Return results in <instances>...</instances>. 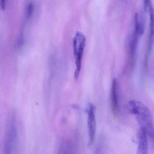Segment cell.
<instances>
[{"mask_svg":"<svg viewBox=\"0 0 154 154\" xmlns=\"http://www.w3.org/2000/svg\"><path fill=\"white\" fill-rule=\"evenodd\" d=\"M88 115L89 143L90 145H91L94 141L96 131V119L95 114V108L92 104H91L89 106Z\"/></svg>","mask_w":154,"mask_h":154,"instance_id":"cell-4","label":"cell"},{"mask_svg":"<svg viewBox=\"0 0 154 154\" xmlns=\"http://www.w3.org/2000/svg\"><path fill=\"white\" fill-rule=\"evenodd\" d=\"M138 139L137 154H147L148 152V136L146 132L141 128L138 131Z\"/></svg>","mask_w":154,"mask_h":154,"instance_id":"cell-7","label":"cell"},{"mask_svg":"<svg viewBox=\"0 0 154 154\" xmlns=\"http://www.w3.org/2000/svg\"><path fill=\"white\" fill-rule=\"evenodd\" d=\"M128 108L129 112L135 117L140 128L146 132L154 144V127L150 109L143 103L136 100L129 101Z\"/></svg>","mask_w":154,"mask_h":154,"instance_id":"cell-1","label":"cell"},{"mask_svg":"<svg viewBox=\"0 0 154 154\" xmlns=\"http://www.w3.org/2000/svg\"><path fill=\"white\" fill-rule=\"evenodd\" d=\"M86 42L84 34L80 32H77L73 39L74 54L75 58V78L76 80H78L79 77Z\"/></svg>","mask_w":154,"mask_h":154,"instance_id":"cell-2","label":"cell"},{"mask_svg":"<svg viewBox=\"0 0 154 154\" xmlns=\"http://www.w3.org/2000/svg\"><path fill=\"white\" fill-rule=\"evenodd\" d=\"M34 11V5L33 2H30L28 3L26 9V15L27 18L29 19L32 16Z\"/></svg>","mask_w":154,"mask_h":154,"instance_id":"cell-8","label":"cell"},{"mask_svg":"<svg viewBox=\"0 0 154 154\" xmlns=\"http://www.w3.org/2000/svg\"><path fill=\"white\" fill-rule=\"evenodd\" d=\"M111 106L114 115L117 116L119 111V97L117 81L114 79L112 81L111 89Z\"/></svg>","mask_w":154,"mask_h":154,"instance_id":"cell-6","label":"cell"},{"mask_svg":"<svg viewBox=\"0 0 154 154\" xmlns=\"http://www.w3.org/2000/svg\"><path fill=\"white\" fill-rule=\"evenodd\" d=\"M149 14V31L148 36L147 53H150L154 44V9L152 2H149L147 7Z\"/></svg>","mask_w":154,"mask_h":154,"instance_id":"cell-5","label":"cell"},{"mask_svg":"<svg viewBox=\"0 0 154 154\" xmlns=\"http://www.w3.org/2000/svg\"><path fill=\"white\" fill-rule=\"evenodd\" d=\"M18 132L15 124L14 116L12 115L10 119L6 128L5 142V149L6 153H11L17 144Z\"/></svg>","mask_w":154,"mask_h":154,"instance_id":"cell-3","label":"cell"}]
</instances>
